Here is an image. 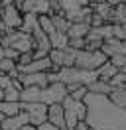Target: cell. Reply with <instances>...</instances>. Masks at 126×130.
Returning <instances> with one entry per match:
<instances>
[{"mask_svg":"<svg viewBox=\"0 0 126 130\" xmlns=\"http://www.w3.org/2000/svg\"><path fill=\"white\" fill-rule=\"evenodd\" d=\"M47 122L53 124L55 128H59V130H67V124H65V110H63L61 103L47 105Z\"/></svg>","mask_w":126,"mask_h":130,"instance_id":"52a82bcc","label":"cell"},{"mask_svg":"<svg viewBox=\"0 0 126 130\" xmlns=\"http://www.w3.org/2000/svg\"><path fill=\"white\" fill-rule=\"evenodd\" d=\"M4 101H20V89L14 87L12 81L8 87H4Z\"/></svg>","mask_w":126,"mask_h":130,"instance_id":"44dd1931","label":"cell"},{"mask_svg":"<svg viewBox=\"0 0 126 130\" xmlns=\"http://www.w3.org/2000/svg\"><path fill=\"white\" fill-rule=\"evenodd\" d=\"M116 73H118V69L110 63L108 59H106V61H104L99 69H97V75H99V79H102V81H110V79H112Z\"/></svg>","mask_w":126,"mask_h":130,"instance_id":"2e32d148","label":"cell"},{"mask_svg":"<svg viewBox=\"0 0 126 130\" xmlns=\"http://www.w3.org/2000/svg\"><path fill=\"white\" fill-rule=\"evenodd\" d=\"M120 71H122V73H126V65H124V67H122V69H120Z\"/></svg>","mask_w":126,"mask_h":130,"instance_id":"8d00e7d4","label":"cell"},{"mask_svg":"<svg viewBox=\"0 0 126 130\" xmlns=\"http://www.w3.org/2000/svg\"><path fill=\"white\" fill-rule=\"evenodd\" d=\"M108 103L114 105L120 110H126V87H118V89H112L108 97Z\"/></svg>","mask_w":126,"mask_h":130,"instance_id":"8fae6325","label":"cell"},{"mask_svg":"<svg viewBox=\"0 0 126 130\" xmlns=\"http://www.w3.org/2000/svg\"><path fill=\"white\" fill-rule=\"evenodd\" d=\"M57 77H59V83H63L65 87H67V85H73V83H83L81 81L83 71L77 69L75 65H73V67H61V69L57 71Z\"/></svg>","mask_w":126,"mask_h":130,"instance_id":"9c48e42d","label":"cell"},{"mask_svg":"<svg viewBox=\"0 0 126 130\" xmlns=\"http://www.w3.org/2000/svg\"><path fill=\"white\" fill-rule=\"evenodd\" d=\"M36 130H59V128H55L53 124H49V122H41V124H38V126H36Z\"/></svg>","mask_w":126,"mask_h":130,"instance_id":"83f0119b","label":"cell"},{"mask_svg":"<svg viewBox=\"0 0 126 130\" xmlns=\"http://www.w3.org/2000/svg\"><path fill=\"white\" fill-rule=\"evenodd\" d=\"M49 41H51V47H67V34H61V32H55L49 36Z\"/></svg>","mask_w":126,"mask_h":130,"instance_id":"ffe728a7","label":"cell"},{"mask_svg":"<svg viewBox=\"0 0 126 130\" xmlns=\"http://www.w3.org/2000/svg\"><path fill=\"white\" fill-rule=\"evenodd\" d=\"M110 6H122V4H126V0H106Z\"/></svg>","mask_w":126,"mask_h":130,"instance_id":"f1b7e54d","label":"cell"},{"mask_svg":"<svg viewBox=\"0 0 126 130\" xmlns=\"http://www.w3.org/2000/svg\"><path fill=\"white\" fill-rule=\"evenodd\" d=\"M2 57H4V47L0 45V59H2Z\"/></svg>","mask_w":126,"mask_h":130,"instance_id":"d6a6232c","label":"cell"},{"mask_svg":"<svg viewBox=\"0 0 126 130\" xmlns=\"http://www.w3.org/2000/svg\"><path fill=\"white\" fill-rule=\"evenodd\" d=\"M0 101H4V89L0 87Z\"/></svg>","mask_w":126,"mask_h":130,"instance_id":"1f68e13d","label":"cell"},{"mask_svg":"<svg viewBox=\"0 0 126 130\" xmlns=\"http://www.w3.org/2000/svg\"><path fill=\"white\" fill-rule=\"evenodd\" d=\"M67 97V87L63 83H49L45 89H41V103L45 105H53V103H61Z\"/></svg>","mask_w":126,"mask_h":130,"instance_id":"5b68a950","label":"cell"},{"mask_svg":"<svg viewBox=\"0 0 126 130\" xmlns=\"http://www.w3.org/2000/svg\"><path fill=\"white\" fill-rule=\"evenodd\" d=\"M49 18H51V24H53L55 32H61V34L67 32V28H69L71 22L65 18V14H53V16H49Z\"/></svg>","mask_w":126,"mask_h":130,"instance_id":"ac0fdd59","label":"cell"},{"mask_svg":"<svg viewBox=\"0 0 126 130\" xmlns=\"http://www.w3.org/2000/svg\"><path fill=\"white\" fill-rule=\"evenodd\" d=\"M67 45L73 49H85V38H69Z\"/></svg>","mask_w":126,"mask_h":130,"instance_id":"d4e9b609","label":"cell"},{"mask_svg":"<svg viewBox=\"0 0 126 130\" xmlns=\"http://www.w3.org/2000/svg\"><path fill=\"white\" fill-rule=\"evenodd\" d=\"M20 110H22L20 101H0V112L4 116H16Z\"/></svg>","mask_w":126,"mask_h":130,"instance_id":"9a60e30c","label":"cell"},{"mask_svg":"<svg viewBox=\"0 0 126 130\" xmlns=\"http://www.w3.org/2000/svg\"><path fill=\"white\" fill-rule=\"evenodd\" d=\"M18 81L22 83V87H39V89H45L49 85V79H47V73H20L18 75Z\"/></svg>","mask_w":126,"mask_h":130,"instance_id":"ba28073f","label":"cell"},{"mask_svg":"<svg viewBox=\"0 0 126 130\" xmlns=\"http://www.w3.org/2000/svg\"><path fill=\"white\" fill-rule=\"evenodd\" d=\"M63 110H65V124L67 130H73L75 124L79 120H87V114H89V106L85 101H75L71 97H65L61 101Z\"/></svg>","mask_w":126,"mask_h":130,"instance_id":"6da1fadb","label":"cell"},{"mask_svg":"<svg viewBox=\"0 0 126 130\" xmlns=\"http://www.w3.org/2000/svg\"><path fill=\"white\" fill-rule=\"evenodd\" d=\"M16 69V61L14 59H10V57H2L0 59V73H10V71H14Z\"/></svg>","mask_w":126,"mask_h":130,"instance_id":"7402d4cb","label":"cell"},{"mask_svg":"<svg viewBox=\"0 0 126 130\" xmlns=\"http://www.w3.org/2000/svg\"><path fill=\"white\" fill-rule=\"evenodd\" d=\"M2 6H8V4H14V0H0Z\"/></svg>","mask_w":126,"mask_h":130,"instance_id":"4dcf8cb0","label":"cell"},{"mask_svg":"<svg viewBox=\"0 0 126 130\" xmlns=\"http://www.w3.org/2000/svg\"><path fill=\"white\" fill-rule=\"evenodd\" d=\"M18 130H36V126H34V124H30V122H26V124H22Z\"/></svg>","mask_w":126,"mask_h":130,"instance_id":"f546056e","label":"cell"},{"mask_svg":"<svg viewBox=\"0 0 126 130\" xmlns=\"http://www.w3.org/2000/svg\"><path fill=\"white\" fill-rule=\"evenodd\" d=\"M38 28V14H22V26H20V30L26 34H32L34 30Z\"/></svg>","mask_w":126,"mask_h":130,"instance_id":"e0dca14e","label":"cell"},{"mask_svg":"<svg viewBox=\"0 0 126 130\" xmlns=\"http://www.w3.org/2000/svg\"><path fill=\"white\" fill-rule=\"evenodd\" d=\"M0 16H2V8H0Z\"/></svg>","mask_w":126,"mask_h":130,"instance_id":"74e56055","label":"cell"},{"mask_svg":"<svg viewBox=\"0 0 126 130\" xmlns=\"http://www.w3.org/2000/svg\"><path fill=\"white\" fill-rule=\"evenodd\" d=\"M20 103H41V89L39 87H22L20 91Z\"/></svg>","mask_w":126,"mask_h":130,"instance_id":"30bf717a","label":"cell"},{"mask_svg":"<svg viewBox=\"0 0 126 130\" xmlns=\"http://www.w3.org/2000/svg\"><path fill=\"white\" fill-rule=\"evenodd\" d=\"M38 26H39V30H41V32H45L47 36L55 34V28H53V24H51L49 14H41V16H38Z\"/></svg>","mask_w":126,"mask_h":130,"instance_id":"d6986e66","label":"cell"},{"mask_svg":"<svg viewBox=\"0 0 126 130\" xmlns=\"http://www.w3.org/2000/svg\"><path fill=\"white\" fill-rule=\"evenodd\" d=\"M0 24L6 30H20L22 26V12L16 4H8L2 8V16H0Z\"/></svg>","mask_w":126,"mask_h":130,"instance_id":"277c9868","label":"cell"},{"mask_svg":"<svg viewBox=\"0 0 126 130\" xmlns=\"http://www.w3.org/2000/svg\"><path fill=\"white\" fill-rule=\"evenodd\" d=\"M94 2H102V0H89V4H94Z\"/></svg>","mask_w":126,"mask_h":130,"instance_id":"e575fe53","label":"cell"},{"mask_svg":"<svg viewBox=\"0 0 126 130\" xmlns=\"http://www.w3.org/2000/svg\"><path fill=\"white\" fill-rule=\"evenodd\" d=\"M87 93H89V89H87V85H83V83L67 85V97L75 99V101H85Z\"/></svg>","mask_w":126,"mask_h":130,"instance_id":"5bb4252c","label":"cell"},{"mask_svg":"<svg viewBox=\"0 0 126 130\" xmlns=\"http://www.w3.org/2000/svg\"><path fill=\"white\" fill-rule=\"evenodd\" d=\"M36 14H49V0H36Z\"/></svg>","mask_w":126,"mask_h":130,"instance_id":"cb8c5ba5","label":"cell"},{"mask_svg":"<svg viewBox=\"0 0 126 130\" xmlns=\"http://www.w3.org/2000/svg\"><path fill=\"white\" fill-rule=\"evenodd\" d=\"M108 61H110L112 65H114V67H116L118 71H120V69H122V67L126 65V55H124V53H118V55L108 57Z\"/></svg>","mask_w":126,"mask_h":130,"instance_id":"603a6c76","label":"cell"},{"mask_svg":"<svg viewBox=\"0 0 126 130\" xmlns=\"http://www.w3.org/2000/svg\"><path fill=\"white\" fill-rule=\"evenodd\" d=\"M122 28H124V41H126V22L122 24Z\"/></svg>","mask_w":126,"mask_h":130,"instance_id":"836d02e7","label":"cell"},{"mask_svg":"<svg viewBox=\"0 0 126 130\" xmlns=\"http://www.w3.org/2000/svg\"><path fill=\"white\" fill-rule=\"evenodd\" d=\"M87 89L89 93H93V95H102V97H108L110 91H112V85L108 81H102V79H94L87 85Z\"/></svg>","mask_w":126,"mask_h":130,"instance_id":"7c38bea8","label":"cell"},{"mask_svg":"<svg viewBox=\"0 0 126 130\" xmlns=\"http://www.w3.org/2000/svg\"><path fill=\"white\" fill-rule=\"evenodd\" d=\"M91 30V26L87 22H71L67 28V38H87V34Z\"/></svg>","mask_w":126,"mask_h":130,"instance_id":"4fadbf2b","label":"cell"},{"mask_svg":"<svg viewBox=\"0 0 126 130\" xmlns=\"http://www.w3.org/2000/svg\"><path fill=\"white\" fill-rule=\"evenodd\" d=\"M108 57L102 53L101 49L99 51H89V49H77L75 51V67L77 69H91V71H94V69H99L104 61H106Z\"/></svg>","mask_w":126,"mask_h":130,"instance_id":"7a4b0ae2","label":"cell"},{"mask_svg":"<svg viewBox=\"0 0 126 130\" xmlns=\"http://www.w3.org/2000/svg\"><path fill=\"white\" fill-rule=\"evenodd\" d=\"M102 24H106V22H104V20L97 14V12H93V14H91V18H89V26H91V28H99V26H102Z\"/></svg>","mask_w":126,"mask_h":130,"instance_id":"4316f807","label":"cell"},{"mask_svg":"<svg viewBox=\"0 0 126 130\" xmlns=\"http://www.w3.org/2000/svg\"><path fill=\"white\" fill-rule=\"evenodd\" d=\"M32 59H34V53H32V51H24V53H20V55H18L16 65H28Z\"/></svg>","mask_w":126,"mask_h":130,"instance_id":"484cf974","label":"cell"},{"mask_svg":"<svg viewBox=\"0 0 126 130\" xmlns=\"http://www.w3.org/2000/svg\"><path fill=\"white\" fill-rule=\"evenodd\" d=\"M75 51L77 49L73 47H51L49 49V61H51V65L53 67H57V69H61V67H73V63H75Z\"/></svg>","mask_w":126,"mask_h":130,"instance_id":"3957f363","label":"cell"},{"mask_svg":"<svg viewBox=\"0 0 126 130\" xmlns=\"http://www.w3.org/2000/svg\"><path fill=\"white\" fill-rule=\"evenodd\" d=\"M22 110L28 112L30 124L38 126L47 120V105L45 103H22Z\"/></svg>","mask_w":126,"mask_h":130,"instance_id":"8992f818","label":"cell"},{"mask_svg":"<svg viewBox=\"0 0 126 130\" xmlns=\"http://www.w3.org/2000/svg\"><path fill=\"white\" fill-rule=\"evenodd\" d=\"M20 2H24V0H14V4H16V6H18V4H20Z\"/></svg>","mask_w":126,"mask_h":130,"instance_id":"d590c367","label":"cell"}]
</instances>
